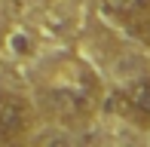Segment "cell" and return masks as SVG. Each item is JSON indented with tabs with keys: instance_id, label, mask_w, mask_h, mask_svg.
<instances>
[{
	"instance_id": "cell-6",
	"label": "cell",
	"mask_w": 150,
	"mask_h": 147,
	"mask_svg": "<svg viewBox=\"0 0 150 147\" xmlns=\"http://www.w3.org/2000/svg\"><path fill=\"white\" fill-rule=\"evenodd\" d=\"M9 46H12V52H18V55H31V37L22 34V31L9 34Z\"/></svg>"
},
{
	"instance_id": "cell-2",
	"label": "cell",
	"mask_w": 150,
	"mask_h": 147,
	"mask_svg": "<svg viewBox=\"0 0 150 147\" xmlns=\"http://www.w3.org/2000/svg\"><path fill=\"white\" fill-rule=\"evenodd\" d=\"M126 98H129V107H132V117L147 126L150 123V74L147 77H138L132 86H129Z\"/></svg>"
},
{
	"instance_id": "cell-3",
	"label": "cell",
	"mask_w": 150,
	"mask_h": 147,
	"mask_svg": "<svg viewBox=\"0 0 150 147\" xmlns=\"http://www.w3.org/2000/svg\"><path fill=\"white\" fill-rule=\"evenodd\" d=\"M144 6H150V0H101V9L107 16L120 18V22H129L135 12H141Z\"/></svg>"
},
{
	"instance_id": "cell-5",
	"label": "cell",
	"mask_w": 150,
	"mask_h": 147,
	"mask_svg": "<svg viewBox=\"0 0 150 147\" xmlns=\"http://www.w3.org/2000/svg\"><path fill=\"white\" fill-rule=\"evenodd\" d=\"M104 107L110 110V113H122V117H132V107H129V98H126V92H113V95L104 101Z\"/></svg>"
},
{
	"instance_id": "cell-1",
	"label": "cell",
	"mask_w": 150,
	"mask_h": 147,
	"mask_svg": "<svg viewBox=\"0 0 150 147\" xmlns=\"http://www.w3.org/2000/svg\"><path fill=\"white\" fill-rule=\"evenodd\" d=\"M31 126V104L18 95H0V141H16Z\"/></svg>"
},
{
	"instance_id": "cell-4",
	"label": "cell",
	"mask_w": 150,
	"mask_h": 147,
	"mask_svg": "<svg viewBox=\"0 0 150 147\" xmlns=\"http://www.w3.org/2000/svg\"><path fill=\"white\" fill-rule=\"evenodd\" d=\"M126 25H129V31H132V34L138 37L141 43H147V46H150V6H144L141 12H135V16L129 18Z\"/></svg>"
}]
</instances>
